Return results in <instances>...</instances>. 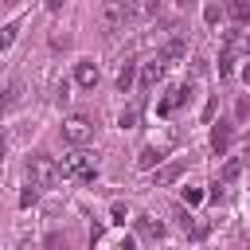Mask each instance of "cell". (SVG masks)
I'll return each instance as SVG.
<instances>
[{"label": "cell", "mask_w": 250, "mask_h": 250, "mask_svg": "<svg viewBox=\"0 0 250 250\" xmlns=\"http://www.w3.org/2000/svg\"><path fill=\"white\" fill-rule=\"evenodd\" d=\"M27 176H31L35 188H55V184L62 180V164H59L55 156H47V152H35V156L27 160Z\"/></svg>", "instance_id": "1"}, {"label": "cell", "mask_w": 250, "mask_h": 250, "mask_svg": "<svg viewBox=\"0 0 250 250\" xmlns=\"http://www.w3.org/2000/svg\"><path fill=\"white\" fill-rule=\"evenodd\" d=\"M62 176H70V180H78V184H94V176H98V160H94L90 152L74 148V152L66 156V164H62Z\"/></svg>", "instance_id": "2"}, {"label": "cell", "mask_w": 250, "mask_h": 250, "mask_svg": "<svg viewBox=\"0 0 250 250\" xmlns=\"http://www.w3.org/2000/svg\"><path fill=\"white\" fill-rule=\"evenodd\" d=\"M62 141H70L74 148H82L86 141H94V121H90L86 113H70V117L62 121Z\"/></svg>", "instance_id": "3"}, {"label": "cell", "mask_w": 250, "mask_h": 250, "mask_svg": "<svg viewBox=\"0 0 250 250\" xmlns=\"http://www.w3.org/2000/svg\"><path fill=\"white\" fill-rule=\"evenodd\" d=\"M137 12H141L137 4H105V8H102V20H105V31H117V27H121V23L129 20V16H137Z\"/></svg>", "instance_id": "4"}, {"label": "cell", "mask_w": 250, "mask_h": 250, "mask_svg": "<svg viewBox=\"0 0 250 250\" xmlns=\"http://www.w3.org/2000/svg\"><path fill=\"white\" fill-rule=\"evenodd\" d=\"M188 98H191V86H172V90H168V94L156 102V113H160V117H172V113H176V109H180Z\"/></svg>", "instance_id": "5"}, {"label": "cell", "mask_w": 250, "mask_h": 250, "mask_svg": "<svg viewBox=\"0 0 250 250\" xmlns=\"http://www.w3.org/2000/svg\"><path fill=\"white\" fill-rule=\"evenodd\" d=\"M98 78H102V74H98V62H94V59H82V62L74 66V82H78L82 90H94Z\"/></svg>", "instance_id": "6"}, {"label": "cell", "mask_w": 250, "mask_h": 250, "mask_svg": "<svg viewBox=\"0 0 250 250\" xmlns=\"http://www.w3.org/2000/svg\"><path fill=\"white\" fill-rule=\"evenodd\" d=\"M184 172H188V156H180V160H172V164L156 168V188H168V184H176Z\"/></svg>", "instance_id": "7"}, {"label": "cell", "mask_w": 250, "mask_h": 250, "mask_svg": "<svg viewBox=\"0 0 250 250\" xmlns=\"http://www.w3.org/2000/svg\"><path fill=\"white\" fill-rule=\"evenodd\" d=\"M20 102H23V82H8V86L0 90V117H4V113H12Z\"/></svg>", "instance_id": "8"}, {"label": "cell", "mask_w": 250, "mask_h": 250, "mask_svg": "<svg viewBox=\"0 0 250 250\" xmlns=\"http://www.w3.org/2000/svg\"><path fill=\"white\" fill-rule=\"evenodd\" d=\"M180 55H184V39L176 35V39H168V43H164V47L156 51V62H160V70H164V66H172V62L180 59Z\"/></svg>", "instance_id": "9"}, {"label": "cell", "mask_w": 250, "mask_h": 250, "mask_svg": "<svg viewBox=\"0 0 250 250\" xmlns=\"http://www.w3.org/2000/svg\"><path fill=\"white\" fill-rule=\"evenodd\" d=\"M133 227H137V234H141V238H160V234H164V223H160V219H152V215H137V219H133Z\"/></svg>", "instance_id": "10"}, {"label": "cell", "mask_w": 250, "mask_h": 250, "mask_svg": "<svg viewBox=\"0 0 250 250\" xmlns=\"http://www.w3.org/2000/svg\"><path fill=\"white\" fill-rule=\"evenodd\" d=\"M230 137H234V125H227V121H219V125L211 129V148H215V152H227V145H230Z\"/></svg>", "instance_id": "11"}, {"label": "cell", "mask_w": 250, "mask_h": 250, "mask_svg": "<svg viewBox=\"0 0 250 250\" xmlns=\"http://www.w3.org/2000/svg\"><path fill=\"white\" fill-rule=\"evenodd\" d=\"M133 78H137V62H133V59H125V62H121V70H117V90H121V94H129V90H133Z\"/></svg>", "instance_id": "12"}, {"label": "cell", "mask_w": 250, "mask_h": 250, "mask_svg": "<svg viewBox=\"0 0 250 250\" xmlns=\"http://www.w3.org/2000/svg\"><path fill=\"white\" fill-rule=\"evenodd\" d=\"M156 164H160V148L145 145V148H141V156H137V168H145V172H148V168H156Z\"/></svg>", "instance_id": "13"}, {"label": "cell", "mask_w": 250, "mask_h": 250, "mask_svg": "<svg viewBox=\"0 0 250 250\" xmlns=\"http://www.w3.org/2000/svg\"><path fill=\"white\" fill-rule=\"evenodd\" d=\"M160 74H164V70H160V62H156V59H152V62H145V74H141V90H152V82H156Z\"/></svg>", "instance_id": "14"}, {"label": "cell", "mask_w": 250, "mask_h": 250, "mask_svg": "<svg viewBox=\"0 0 250 250\" xmlns=\"http://www.w3.org/2000/svg\"><path fill=\"white\" fill-rule=\"evenodd\" d=\"M238 172H242V160H227V164H223V172H219V184L238 180Z\"/></svg>", "instance_id": "15"}, {"label": "cell", "mask_w": 250, "mask_h": 250, "mask_svg": "<svg viewBox=\"0 0 250 250\" xmlns=\"http://www.w3.org/2000/svg\"><path fill=\"white\" fill-rule=\"evenodd\" d=\"M230 20L250 23V0H234V4H230Z\"/></svg>", "instance_id": "16"}, {"label": "cell", "mask_w": 250, "mask_h": 250, "mask_svg": "<svg viewBox=\"0 0 250 250\" xmlns=\"http://www.w3.org/2000/svg\"><path fill=\"white\" fill-rule=\"evenodd\" d=\"M16 31H20L16 23H4V27H0V51H8V47H12V39H16Z\"/></svg>", "instance_id": "17"}, {"label": "cell", "mask_w": 250, "mask_h": 250, "mask_svg": "<svg viewBox=\"0 0 250 250\" xmlns=\"http://www.w3.org/2000/svg\"><path fill=\"white\" fill-rule=\"evenodd\" d=\"M117 125H121V129H133V125H137V109H133V105L121 109V113H117Z\"/></svg>", "instance_id": "18"}, {"label": "cell", "mask_w": 250, "mask_h": 250, "mask_svg": "<svg viewBox=\"0 0 250 250\" xmlns=\"http://www.w3.org/2000/svg\"><path fill=\"white\" fill-rule=\"evenodd\" d=\"M109 215H113V223H121V227H125V219H129V207H125L121 199H113V207H109Z\"/></svg>", "instance_id": "19"}, {"label": "cell", "mask_w": 250, "mask_h": 250, "mask_svg": "<svg viewBox=\"0 0 250 250\" xmlns=\"http://www.w3.org/2000/svg\"><path fill=\"white\" fill-rule=\"evenodd\" d=\"M47 250H70V242H66V234H47V242H43Z\"/></svg>", "instance_id": "20"}, {"label": "cell", "mask_w": 250, "mask_h": 250, "mask_svg": "<svg viewBox=\"0 0 250 250\" xmlns=\"http://www.w3.org/2000/svg\"><path fill=\"white\" fill-rule=\"evenodd\" d=\"M35 199H39V188H35V184H27V188H23V195H20V207H31Z\"/></svg>", "instance_id": "21"}, {"label": "cell", "mask_w": 250, "mask_h": 250, "mask_svg": "<svg viewBox=\"0 0 250 250\" xmlns=\"http://www.w3.org/2000/svg\"><path fill=\"white\" fill-rule=\"evenodd\" d=\"M55 102H59V105H66V102H70V82H66V78L59 82V90H55Z\"/></svg>", "instance_id": "22"}, {"label": "cell", "mask_w": 250, "mask_h": 250, "mask_svg": "<svg viewBox=\"0 0 250 250\" xmlns=\"http://www.w3.org/2000/svg\"><path fill=\"white\" fill-rule=\"evenodd\" d=\"M219 16H223V12H219L215 4H207V8H203V20H207V23H219Z\"/></svg>", "instance_id": "23"}, {"label": "cell", "mask_w": 250, "mask_h": 250, "mask_svg": "<svg viewBox=\"0 0 250 250\" xmlns=\"http://www.w3.org/2000/svg\"><path fill=\"white\" fill-rule=\"evenodd\" d=\"M199 199H203L199 188H184V203H199Z\"/></svg>", "instance_id": "24"}, {"label": "cell", "mask_w": 250, "mask_h": 250, "mask_svg": "<svg viewBox=\"0 0 250 250\" xmlns=\"http://www.w3.org/2000/svg\"><path fill=\"white\" fill-rule=\"evenodd\" d=\"M51 47H70V35H51Z\"/></svg>", "instance_id": "25"}, {"label": "cell", "mask_w": 250, "mask_h": 250, "mask_svg": "<svg viewBox=\"0 0 250 250\" xmlns=\"http://www.w3.org/2000/svg\"><path fill=\"white\" fill-rule=\"evenodd\" d=\"M4 152H8V137L0 133V164H4Z\"/></svg>", "instance_id": "26"}, {"label": "cell", "mask_w": 250, "mask_h": 250, "mask_svg": "<svg viewBox=\"0 0 250 250\" xmlns=\"http://www.w3.org/2000/svg\"><path fill=\"white\" fill-rule=\"evenodd\" d=\"M242 74H246V82H250V62H246V70H242Z\"/></svg>", "instance_id": "27"}, {"label": "cell", "mask_w": 250, "mask_h": 250, "mask_svg": "<svg viewBox=\"0 0 250 250\" xmlns=\"http://www.w3.org/2000/svg\"><path fill=\"white\" fill-rule=\"evenodd\" d=\"M242 47H246V55H250V39H246V43H242Z\"/></svg>", "instance_id": "28"}]
</instances>
